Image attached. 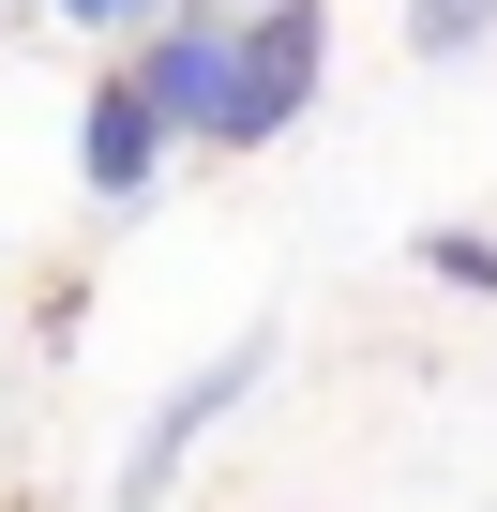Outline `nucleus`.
<instances>
[{
    "label": "nucleus",
    "instance_id": "obj_1",
    "mask_svg": "<svg viewBox=\"0 0 497 512\" xmlns=\"http://www.w3.org/2000/svg\"><path fill=\"white\" fill-rule=\"evenodd\" d=\"M257 377H272V317H257V332H226V347H211V362H196V377H181V392H166L136 437H121V482H106V512H166V497H181V467H196V437L257 407Z\"/></svg>",
    "mask_w": 497,
    "mask_h": 512
},
{
    "label": "nucleus",
    "instance_id": "obj_2",
    "mask_svg": "<svg viewBox=\"0 0 497 512\" xmlns=\"http://www.w3.org/2000/svg\"><path fill=\"white\" fill-rule=\"evenodd\" d=\"M241 31V91H226V151H272L317 76H332V0H257V16H226Z\"/></svg>",
    "mask_w": 497,
    "mask_h": 512
},
{
    "label": "nucleus",
    "instance_id": "obj_3",
    "mask_svg": "<svg viewBox=\"0 0 497 512\" xmlns=\"http://www.w3.org/2000/svg\"><path fill=\"white\" fill-rule=\"evenodd\" d=\"M166 151H181V121L151 106V76L121 61V76H91V106H76V181L121 211V196H151L166 181Z\"/></svg>",
    "mask_w": 497,
    "mask_h": 512
},
{
    "label": "nucleus",
    "instance_id": "obj_4",
    "mask_svg": "<svg viewBox=\"0 0 497 512\" xmlns=\"http://www.w3.org/2000/svg\"><path fill=\"white\" fill-rule=\"evenodd\" d=\"M136 76H151V106H166L181 136L226 151V91H241V31H226V16H166V31L136 46Z\"/></svg>",
    "mask_w": 497,
    "mask_h": 512
},
{
    "label": "nucleus",
    "instance_id": "obj_5",
    "mask_svg": "<svg viewBox=\"0 0 497 512\" xmlns=\"http://www.w3.org/2000/svg\"><path fill=\"white\" fill-rule=\"evenodd\" d=\"M407 46H422V61H467V46H497V0H407Z\"/></svg>",
    "mask_w": 497,
    "mask_h": 512
},
{
    "label": "nucleus",
    "instance_id": "obj_6",
    "mask_svg": "<svg viewBox=\"0 0 497 512\" xmlns=\"http://www.w3.org/2000/svg\"><path fill=\"white\" fill-rule=\"evenodd\" d=\"M407 256H422L437 287H467V302H497V241H482V226H422Z\"/></svg>",
    "mask_w": 497,
    "mask_h": 512
},
{
    "label": "nucleus",
    "instance_id": "obj_7",
    "mask_svg": "<svg viewBox=\"0 0 497 512\" xmlns=\"http://www.w3.org/2000/svg\"><path fill=\"white\" fill-rule=\"evenodd\" d=\"M46 16H61V31H91V46H151L181 0H46Z\"/></svg>",
    "mask_w": 497,
    "mask_h": 512
},
{
    "label": "nucleus",
    "instance_id": "obj_8",
    "mask_svg": "<svg viewBox=\"0 0 497 512\" xmlns=\"http://www.w3.org/2000/svg\"><path fill=\"white\" fill-rule=\"evenodd\" d=\"M181 16H257V0H181Z\"/></svg>",
    "mask_w": 497,
    "mask_h": 512
},
{
    "label": "nucleus",
    "instance_id": "obj_9",
    "mask_svg": "<svg viewBox=\"0 0 497 512\" xmlns=\"http://www.w3.org/2000/svg\"><path fill=\"white\" fill-rule=\"evenodd\" d=\"M0 16H16V0H0Z\"/></svg>",
    "mask_w": 497,
    "mask_h": 512
}]
</instances>
